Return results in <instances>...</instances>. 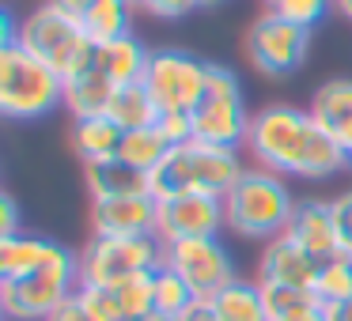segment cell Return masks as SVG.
Wrapping results in <instances>:
<instances>
[{"instance_id": "1", "label": "cell", "mask_w": 352, "mask_h": 321, "mask_svg": "<svg viewBox=\"0 0 352 321\" xmlns=\"http://www.w3.org/2000/svg\"><path fill=\"white\" fill-rule=\"evenodd\" d=\"M246 152L261 170L303 182H326L349 167V147L337 144L311 117V110L292 102H269L250 117Z\"/></svg>"}, {"instance_id": "2", "label": "cell", "mask_w": 352, "mask_h": 321, "mask_svg": "<svg viewBox=\"0 0 352 321\" xmlns=\"http://www.w3.org/2000/svg\"><path fill=\"white\" fill-rule=\"evenodd\" d=\"M292 212H296V197L288 182L261 167H246L243 178L223 193V227L239 238L273 242L288 230Z\"/></svg>"}, {"instance_id": "3", "label": "cell", "mask_w": 352, "mask_h": 321, "mask_svg": "<svg viewBox=\"0 0 352 321\" xmlns=\"http://www.w3.org/2000/svg\"><path fill=\"white\" fill-rule=\"evenodd\" d=\"M243 170L246 167L235 147L186 140V144L170 147L163 155V163L152 170V197L170 200V197H182V193H212V197H223L243 178Z\"/></svg>"}, {"instance_id": "4", "label": "cell", "mask_w": 352, "mask_h": 321, "mask_svg": "<svg viewBox=\"0 0 352 321\" xmlns=\"http://www.w3.org/2000/svg\"><path fill=\"white\" fill-rule=\"evenodd\" d=\"M12 42H19L27 54L42 57L61 80H72L84 69H91L95 49H99L87 38L80 16H72L69 8H61L54 0H46V4L27 12L16 23V38Z\"/></svg>"}, {"instance_id": "5", "label": "cell", "mask_w": 352, "mask_h": 321, "mask_svg": "<svg viewBox=\"0 0 352 321\" xmlns=\"http://www.w3.org/2000/svg\"><path fill=\"white\" fill-rule=\"evenodd\" d=\"M65 106V80L19 42H0V114L8 121H38Z\"/></svg>"}, {"instance_id": "6", "label": "cell", "mask_w": 352, "mask_h": 321, "mask_svg": "<svg viewBox=\"0 0 352 321\" xmlns=\"http://www.w3.org/2000/svg\"><path fill=\"white\" fill-rule=\"evenodd\" d=\"M80 287V253L57 242L54 257L23 280H0V310L8 321H46Z\"/></svg>"}, {"instance_id": "7", "label": "cell", "mask_w": 352, "mask_h": 321, "mask_svg": "<svg viewBox=\"0 0 352 321\" xmlns=\"http://www.w3.org/2000/svg\"><path fill=\"white\" fill-rule=\"evenodd\" d=\"M193 140H205L216 147H246V132H250V117L243 99V84L228 64L208 61V80L205 95H201L197 110H193Z\"/></svg>"}, {"instance_id": "8", "label": "cell", "mask_w": 352, "mask_h": 321, "mask_svg": "<svg viewBox=\"0 0 352 321\" xmlns=\"http://www.w3.org/2000/svg\"><path fill=\"white\" fill-rule=\"evenodd\" d=\"M307 54H311V27L292 23V19L273 16V12H261L243 34L246 64L269 80H284L299 72Z\"/></svg>"}, {"instance_id": "9", "label": "cell", "mask_w": 352, "mask_h": 321, "mask_svg": "<svg viewBox=\"0 0 352 321\" xmlns=\"http://www.w3.org/2000/svg\"><path fill=\"white\" fill-rule=\"evenodd\" d=\"M163 265V242L155 235L140 238H87L80 250V287H114L137 272H155Z\"/></svg>"}, {"instance_id": "10", "label": "cell", "mask_w": 352, "mask_h": 321, "mask_svg": "<svg viewBox=\"0 0 352 321\" xmlns=\"http://www.w3.org/2000/svg\"><path fill=\"white\" fill-rule=\"evenodd\" d=\"M205 80L208 61L186 54V49H155L140 84L155 99L160 114H193L205 95Z\"/></svg>"}, {"instance_id": "11", "label": "cell", "mask_w": 352, "mask_h": 321, "mask_svg": "<svg viewBox=\"0 0 352 321\" xmlns=\"http://www.w3.org/2000/svg\"><path fill=\"white\" fill-rule=\"evenodd\" d=\"M163 268L182 276L186 287L197 298H216L231 280H239V265L231 257V250L220 242V235L167 242L163 246Z\"/></svg>"}, {"instance_id": "12", "label": "cell", "mask_w": 352, "mask_h": 321, "mask_svg": "<svg viewBox=\"0 0 352 321\" xmlns=\"http://www.w3.org/2000/svg\"><path fill=\"white\" fill-rule=\"evenodd\" d=\"M223 230V197L212 193H182V197L160 200L155 238L163 246L182 238H212Z\"/></svg>"}, {"instance_id": "13", "label": "cell", "mask_w": 352, "mask_h": 321, "mask_svg": "<svg viewBox=\"0 0 352 321\" xmlns=\"http://www.w3.org/2000/svg\"><path fill=\"white\" fill-rule=\"evenodd\" d=\"M99 321H148L155 313V272H137L114 287H76Z\"/></svg>"}, {"instance_id": "14", "label": "cell", "mask_w": 352, "mask_h": 321, "mask_svg": "<svg viewBox=\"0 0 352 321\" xmlns=\"http://www.w3.org/2000/svg\"><path fill=\"white\" fill-rule=\"evenodd\" d=\"M160 219V200L155 197H110V200H91L87 223L95 238H140L155 235Z\"/></svg>"}, {"instance_id": "15", "label": "cell", "mask_w": 352, "mask_h": 321, "mask_svg": "<svg viewBox=\"0 0 352 321\" xmlns=\"http://www.w3.org/2000/svg\"><path fill=\"white\" fill-rule=\"evenodd\" d=\"M318 265L303 246H296L288 235L265 242L258 257V283H284V287H314V276H318Z\"/></svg>"}, {"instance_id": "16", "label": "cell", "mask_w": 352, "mask_h": 321, "mask_svg": "<svg viewBox=\"0 0 352 321\" xmlns=\"http://www.w3.org/2000/svg\"><path fill=\"white\" fill-rule=\"evenodd\" d=\"M284 235H288L296 246H303L314 261H329V257L341 253L329 200H296V212H292Z\"/></svg>"}, {"instance_id": "17", "label": "cell", "mask_w": 352, "mask_h": 321, "mask_svg": "<svg viewBox=\"0 0 352 321\" xmlns=\"http://www.w3.org/2000/svg\"><path fill=\"white\" fill-rule=\"evenodd\" d=\"M84 182L91 200H110V197H152V174L129 167L125 159H102L84 167Z\"/></svg>"}, {"instance_id": "18", "label": "cell", "mask_w": 352, "mask_h": 321, "mask_svg": "<svg viewBox=\"0 0 352 321\" xmlns=\"http://www.w3.org/2000/svg\"><path fill=\"white\" fill-rule=\"evenodd\" d=\"M307 110H311V117L341 147H352V80H344V76L326 80L311 95V106Z\"/></svg>"}, {"instance_id": "19", "label": "cell", "mask_w": 352, "mask_h": 321, "mask_svg": "<svg viewBox=\"0 0 352 321\" xmlns=\"http://www.w3.org/2000/svg\"><path fill=\"white\" fill-rule=\"evenodd\" d=\"M118 84L99 69H84L80 76L65 80V110L72 114V121H84V117H102L110 110V99H114Z\"/></svg>"}, {"instance_id": "20", "label": "cell", "mask_w": 352, "mask_h": 321, "mask_svg": "<svg viewBox=\"0 0 352 321\" xmlns=\"http://www.w3.org/2000/svg\"><path fill=\"white\" fill-rule=\"evenodd\" d=\"M57 242L42 235H8L0 238V280H23V276L38 272L50 257H54Z\"/></svg>"}, {"instance_id": "21", "label": "cell", "mask_w": 352, "mask_h": 321, "mask_svg": "<svg viewBox=\"0 0 352 321\" xmlns=\"http://www.w3.org/2000/svg\"><path fill=\"white\" fill-rule=\"evenodd\" d=\"M148 61H152L148 46L140 38H133V34L114 38V42H107V46L95 49V64H99V69L107 72L118 87L140 84V80H144V72H148Z\"/></svg>"}, {"instance_id": "22", "label": "cell", "mask_w": 352, "mask_h": 321, "mask_svg": "<svg viewBox=\"0 0 352 321\" xmlns=\"http://www.w3.org/2000/svg\"><path fill=\"white\" fill-rule=\"evenodd\" d=\"M125 132L110 121L107 114L102 117H84V121H72V152L87 163H102V159H114L118 147H122Z\"/></svg>"}, {"instance_id": "23", "label": "cell", "mask_w": 352, "mask_h": 321, "mask_svg": "<svg viewBox=\"0 0 352 321\" xmlns=\"http://www.w3.org/2000/svg\"><path fill=\"white\" fill-rule=\"evenodd\" d=\"M107 117L122 132H133V129H152V125H160L163 114H160V106H155V99L148 95L144 84H125L114 91Z\"/></svg>"}, {"instance_id": "24", "label": "cell", "mask_w": 352, "mask_h": 321, "mask_svg": "<svg viewBox=\"0 0 352 321\" xmlns=\"http://www.w3.org/2000/svg\"><path fill=\"white\" fill-rule=\"evenodd\" d=\"M216 318L220 321H269L265 298H261V283L258 280H231L220 295L212 298Z\"/></svg>"}, {"instance_id": "25", "label": "cell", "mask_w": 352, "mask_h": 321, "mask_svg": "<svg viewBox=\"0 0 352 321\" xmlns=\"http://www.w3.org/2000/svg\"><path fill=\"white\" fill-rule=\"evenodd\" d=\"M129 12H133L129 0H95L91 8L80 16V23H84L87 38L95 46H107V42L129 34Z\"/></svg>"}, {"instance_id": "26", "label": "cell", "mask_w": 352, "mask_h": 321, "mask_svg": "<svg viewBox=\"0 0 352 321\" xmlns=\"http://www.w3.org/2000/svg\"><path fill=\"white\" fill-rule=\"evenodd\" d=\"M170 152V140L160 132V125H152V129H133L122 136V147H118V159H125L129 167L144 170V174H152L155 167L163 163V155Z\"/></svg>"}, {"instance_id": "27", "label": "cell", "mask_w": 352, "mask_h": 321, "mask_svg": "<svg viewBox=\"0 0 352 321\" xmlns=\"http://www.w3.org/2000/svg\"><path fill=\"white\" fill-rule=\"evenodd\" d=\"M311 291H314V298H318V306H333V302L352 298V257L337 253V257L322 261Z\"/></svg>"}, {"instance_id": "28", "label": "cell", "mask_w": 352, "mask_h": 321, "mask_svg": "<svg viewBox=\"0 0 352 321\" xmlns=\"http://www.w3.org/2000/svg\"><path fill=\"white\" fill-rule=\"evenodd\" d=\"M261 298H265L269 321H288L296 313L318 310V298L307 287H284V283H261Z\"/></svg>"}, {"instance_id": "29", "label": "cell", "mask_w": 352, "mask_h": 321, "mask_svg": "<svg viewBox=\"0 0 352 321\" xmlns=\"http://www.w3.org/2000/svg\"><path fill=\"white\" fill-rule=\"evenodd\" d=\"M193 291L186 287L182 276H175L170 268H155V313H163V318H182L186 306L193 302Z\"/></svg>"}, {"instance_id": "30", "label": "cell", "mask_w": 352, "mask_h": 321, "mask_svg": "<svg viewBox=\"0 0 352 321\" xmlns=\"http://www.w3.org/2000/svg\"><path fill=\"white\" fill-rule=\"evenodd\" d=\"M261 4H265V12H273V16L303 23V27H311V31L326 19V12L333 8V0H261Z\"/></svg>"}, {"instance_id": "31", "label": "cell", "mask_w": 352, "mask_h": 321, "mask_svg": "<svg viewBox=\"0 0 352 321\" xmlns=\"http://www.w3.org/2000/svg\"><path fill=\"white\" fill-rule=\"evenodd\" d=\"M329 208H333L337 246H341V253H344V257H352V189L337 193V197L329 200Z\"/></svg>"}, {"instance_id": "32", "label": "cell", "mask_w": 352, "mask_h": 321, "mask_svg": "<svg viewBox=\"0 0 352 321\" xmlns=\"http://www.w3.org/2000/svg\"><path fill=\"white\" fill-rule=\"evenodd\" d=\"M140 8L155 19H182V16H190L193 8H201V0H144Z\"/></svg>"}, {"instance_id": "33", "label": "cell", "mask_w": 352, "mask_h": 321, "mask_svg": "<svg viewBox=\"0 0 352 321\" xmlns=\"http://www.w3.org/2000/svg\"><path fill=\"white\" fill-rule=\"evenodd\" d=\"M160 132L170 140V147L186 144V140H193V117L190 114H163L160 117Z\"/></svg>"}, {"instance_id": "34", "label": "cell", "mask_w": 352, "mask_h": 321, "mask_svg": "<svg viewBox=\"0 0 352 321\" xmlns=\"http://www.w3.org/2000/svg\"><path fill=\"white\" fill-rule=\"evenodd\" d=\"M46 321H99V318H95V313L87 310V302L80 298V291H72V295L65 298V302L57 306V310L50 313Z\"/></svg>"}, {"instance_id": "35", "label": "cell", "mask_w": 352, "mask_h": 321, "mask_svg": "<svg viewBox=\"0 0 352 321\" xmlns=\"http://www.w3.org/2000/svg\"><path fill=\"white\" fill-rule=\"evenodd\" d=\"M19 235V208L12 200V193H0V238Z\"/></svg>"}, {"instance_id": "36", "label": "cell", "mask_w": 352, "mask_h": 321, "mask_svg": "<svg viewBox=\"0 0 352 321\" xmlns=\"http://www.w3.org/2000/svg\"><path fill=\"white\" fill-rule=\"evenodd\" d=\"M182 321H220V318H216V306H212V298H193V302L186 306Z\"/></svg>"}, {"instance_id": "37", "label": "cell", "mask_w": 352, "mask_h": 321, "mask_svg": "<svg viewBox=\"0 0 352 321\" xmlns=\"http://www.w3.org/2000/svg\"><path fill=\"white\" fill-rule=\"evenodd\" d=\"M322 313H326V321H352V298L333 302V306H322Z\"/></svg>"}, {"instance_id": "38", "label": "cell", "mask_w": 352, "mask_h": 321, "mask_svg": "<svg viewBox=\"0 0 352 321\" xmlns=\"http://www.w3.org/2000/svg\"><path fill=\"white\" fill-rule=\"evenodd\" d=\"M54 4H61V8H69L72 16H84V12L91 8L95 0H54Z\"/></svg>"}, {"instance_id": "39", "label": "cell", "mask_w": 352, "mask_h": 321, "mask_svg": "<svg viewBox=\"0 0 352 321\" xmlns=\"http://www.w3.org/2000/svg\"><path fill=\"white\" fill-rule=\"evenodd\" d=\"M288 321H326V313H322V306H318V310H307V313H296V318H288Z\"/></svg>"}, {"instance_id": "40", "label": "cell", "mask_w": 352, "mask_h": 321, "mask_svg": "<svg viewBox=\"0 0 352 321\" xmlns=\"http://www.w3.org/2000/svg\"><path fill=\"white\" fill-rule=\"evenodd\" d=\"M333 12H341L344 19H352V0H333Z\"/></svg>"}, {"instance_id": "41", "label": "cell", "mask_w": 352, "mask_h": 321, "mask_svg": "<svg viewBox=\"0 0 352 321\" xmlns=\"http://www.w3.org/2000/svg\"><path fill=\"white\" fill-rule=\"evenodd\" d=\"M220 4H228V0H201V8H220Z\"/></svg>"}, {"instance_id": "42", "label": "cell", "mask_w": 352, "mask_h": 321, "mask_svg": "<svg viewBox=\"0 0 352 321\" xmlns=\"http://www.w3.org/2000/svg\"><path fill=\"white\" fill-rule=\"evenodd\" d=\"M148 321H182V318H163V313H152Z\"/></svg>"}, {"instance_id": "43", "label": "cell", "mask_w": 352, "mask_h": 321, "mask_svg": "<svg viewBox=\"0 0 352 321\" xmlns=\"http://www.w3.org/2000/svg\"><path fill=\"white\" fill-rule=\"evenodd\" d=\"M129 4H137V8H140V4H144V0H129Z\"/></svg>"}, {"instance_id": "44", "label": "cell", "mask_w": 352, "mask_h": 321, "mask_svg": "<svg viewBox=\"0 0 352 321\" xmlns=\"http://www.w3.org/2000/svg\"><path fill=\"white\" fill-rule=\"evenodd\" d=\"M349 167H352V147H349Z\"/></svg>"}]
</instances>
